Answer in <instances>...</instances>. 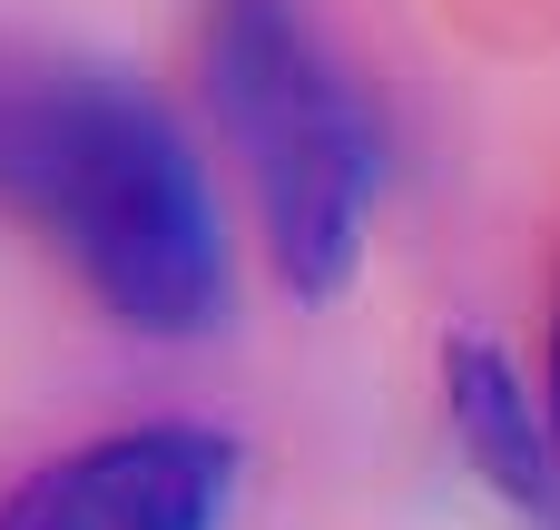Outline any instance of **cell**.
Masks as SVG:
<instances>
[{"mask_svg": "<svg viewBox=\"0 0 560 530\" xmlns=\"http://www.w3.org/2000/svg\"><path fill=\"white\" fill-rule=\"evenodd\" d=\"M0 177L118 325L207 334L226 315L217 187L148 89H118V79L39 89L0 128Z\"/></svg>", "mask_w": 560, "mask_h": 530, "instance_id": "6da1fadb", "label": "cell"}, {"mask_svg": "<svg viewBox=\"0 0 560 530\" xmlns=\"http://www.w3.org/2000/svg\"><path fill=\"white\" fill-rule=\"evenodd\" d=\"M207 89L226 118V148L256 187L266 246L285 295L325 305L345 295L364 226H374V128L305 30L295 0H217L207 20Z\"/></svg>", "mask_w": 560, "mask_h": 530, "instance_id": "7a4b0ae2", "label": "cell"}, {"mask_svg": "<svg viewBox=\"0 0 560 530\" xmlns=\"http://www.w3.org/2000/svg\"><path fill=\"white\" fill-rule=\"evenodd\" d=\"M236 492V443L207 423H138L108 443H79L39 462L10 502L0 530H217Z\"/></svg>", "mask_w": 560, "mask_h": 530, "instance_id": "3957f363", "label": "cell"}, {"mask_svg": "<svg viewBox=\"0 0 560 530\" xmlns=\"http://www.w3.org/2000/svg\"><path fill=\"white\" fill-rule=\"evenodd\" d=\"M443 413H453V443L463 462L502 492V502H551V413H532V384L512 374V354L492 334H453L443 344Z\"/></svg>", "mask_w": 560, "mask_h": 530, "instance_id": "277c9868", "label": "cell"}, {"mask_svg": "<svg viewBox=\"0 0 560 530\" xmlns=\"http://www.w3.org/2000/svg\"><path fill=\"white\" fill-rule=\"evenodd\" d=\"M551 443H560V325H551Z\"/></svg>", "mask_w": 560, "mask_h": 530, "instance_id": "5b68a950", "label": "cell"}]
</instances>
